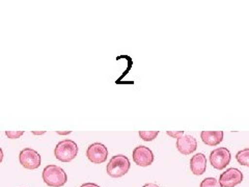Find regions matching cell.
<instances>
[{
  "instance_id": "19",
  "label": "cell",
  "mask_w": 249,
  "mask_h": 187,
  "mask_svg": "<svg viewBox=\"0 0 249 187\" xmlns=\"http://www.w3.org/2000/svg\"><path fill=\"white\" fill-rule=\"evenodd\" d=\"M2 160H3V151L1 148H0V163L2 162Z\"/></svg>"
},
{
  "instance_id": "8",
  "label": "cell",
  "mask_w": 249,
  "mask_h": 187,
  "mask_svg": "<svg viewBox=\"0 0 249 187\" xmlns=\"http://www.w3.org/2000/svg\"><path fill=\"white\" fill-rule=\"evenodd\" d=\"M243 181L242 171L235 168L227 169L220 175L219 182L222 187H235Z\"/></svg>"
},
{
  "instance_id": "12",
  "label": "cell",
  "mask_w": 249,
  "mask_h": 187,
  "mask_svg": "<svg viewBox=\"0 0 249 187\" xmlns=\"http://www.w3.org/2000/svg\"><path fill=\"white\" fill-rule=\"evenodd\" d=\"M236 159L241 166L249 167V148L239 151L236 155Z\"/></svg>"
},
{
  "instance_id": "21",
  "label": "cell",
  "mask_w": 249,
  "mask_h": 187,
  "mask_svg": "<svg viewBox=\"0 0 249 187\" xmlns=\"http://www.w3.org/2000/svg\"><path fill=\"white\" fill-rule=\"evenodd\" d=\"M57 133H58V134H62V135H64V134H70V133H71V131H67V132H60V131H57Z\"/></svg>"
},
{
  "instance_id": "10",
  "label": "cell",
  "mask_w": 249,
  "mask_h": 187,
  "mask_svg": "<svg viewBox=\"0 0 249 187\" xmlns=\"http://www.w3.org/2000/svg\"><path fill=\"white\" fill-rule=\"evenodd\" d=\"M207 157L205 154L197 153L193 155L190 159V169L196 176H200L206 171Z\"/></svg>"
},
{
  "instance_id": "15",
  "label": "cell",
  "mask_w": 249,
  "mask_h": 187,
  "mask_svg": "<svg viewBox=\"0 0 249 187\" xmlns=\"http://www.w3.org/2000/svg\"><path fill=\"white\" fill-rule=\"evenodd\" d=\"M23 134H24V131H5V135L11 139H18Z\"/></svg>"
},
{
  "instance_id": "14",
  "label": "cell",
  "mask_w": 249,
  "mask_h": 187,
  "mask_svg": "<svg viewBox=\"0 0 249 187\" xmlns=\"http://www.w3.org/2000/svg\"><path fill=\"white\" fill-rule=\"evenodd\" d=\"M200 187H222V186H221L220 182L218 181L216 178L210 177V178L204 179V180L201 181Z\"/></svg>"
},
{
  "instance_id": "1",
  "label": "cell",
  "mask_w": 249,
  "mask_h": 187,
  "mask_svg": "<svg viewBox=\"0 0 249 187\" xmlns=\"http://www.w3.org/2000/svg\"><path fill=\"white\" fill-rule=\"evenodd\" d=\"M44 182L51 187H61L68 181L66 171L60 167L50 165L47 166L43 170Z\"/></svg>"
},
{
  "instance_id": "6",
  "label": "cell",
  "mask_w": 249,
  "mask_h": 187,
  "mask_svg": "<svg viewBox=\"0 0 249 187\" xmlns=\"http://www.w3.org/2000/svg\"><path fill=\"white\" fill-rule=\"evenodd\" d=\"M87 156L90 162L101 165L107 160L108 149L105 145L101 143L91 144L87 150Z\"/></svg>"
},
{
  "instance_id": "16",
  "label": "cell",
  "mask_w": 249,
  "mask_h": 187,
  "mask_svg": "<svg viewBox=\"0 0 249 187\" xmlns=\"http://www.w3.org/2000/svg\"><path fill=\"white\" fill-rule=\"evenodd\" d=\"M166 133L171 136V137H175L176 139H178V137H181L182 135H184V131H176V132H173V131H166Z\"/></svg>"
},
{
  "instance_id": "2",
  "label": "cell",
  "mask_w": 249,
  "mask_h": 187,
  "mask_svg": "<svg viewBox=\"0 0 249 187\" xmlns=\"http://www.w3.org/2000/svg\"><path fill=\"white\" fill-rule=\"evenodd\" d=\"M130 160L123 154H118L109 160L106 170L107 174L112 178H120L126 175L130 169Z\"/></svg>"
},
{
  "instance_id": "13",
  "label": "cell",
  "mask_w": 249,
  "mask_h": 187,
  "mask_svg": "<svg viewBox=\"0 0 249 187\" xmlns=\"http://www.w3.org/2000/svg\"><path fill=\"white\" fill-rule=\"evenodd\" d=\"M138 134L145 142H152L158 136L159 131H139Z\"/></svg>"
},
{
  "instance_id": "3",
  "label": "cell",
  "mask_w": 249,
  "mask_h": 187,
  "mask_svg": "<svg viewBox=\"0 0 249 187\" xmlns=\"http://www.w3.org/2000/svg\"><path fill=\"white\" fill-rule=\"evenodd\" d=\"M78 154V146L72 139H64L59 142L54 150L56 159L61 162H71Z\"/></svg>"
},
{
  "instance_id": "7",
  "label": "cell",
  "mask_w": 249,
  "mask_h": 187,
  "mask_svg": "<svg viewBox=\"0 0 249 187\" xmlns=\"http://www.w3.org/2000/svg\"><path fill=\"white\" fill-rule=\"evenodd\" d=\"M133 160L139 167H149L154 161V153L150 148L145 146H138L133 150Z\"/></svg>"
},
{
  "instance_id": "4",
  "label": "cell",
  "mask_w": 249,
  "mask_h": 187,
  "mask_svg": "<svg viewBox=\"0 0 249 187\" xmlns=\"http://www.w3.org/2000/svg\"><path fill=\"white\" fill-rule=\"evenodd\" d=\"M19 161L23 168L27 169H36L40 168L42 157L33 148H25L19 154Z\"/></svg>"
},
{
  "instance_id": "17",
  "label": "cell",
  "mask_w": 249,
  "mask_h": 187,
  "mask_svg": "<svg viewBox=\"0 0 249 187\" xmlns=\"http://www.w3.org/2000/svg\"><path fill=\"white\" fill-rule=\"evenodd\" d=\"M80 187H100V186L96 183H84Z\"/></svg>"
},
{
  "instance_id": "20",
  "label": "cell",
  "mask_w": 249,
  "mask_h": 187,
  "mask_svg": "<svg viewBox=\"0 0 249 187\" xmlns=\"http://www.w3.org/2000/svg\"><path fill=\"white\" fill-rule=\"evenodd\" d=\"M44 133H45V131H40V132L33 131V134H35V135H41V134H44Z\"/></svg>"
},
{
  "instance_id": "5",
  "label": "cell",
  "mask_w": 249,
  "mask_h": 187,
  "mask_svg": "<svg viewBox=\"0 0 249 187\" xmlns=\"http://www.w3.org/2000/svg\"><path fill=\"white\" fill-rule=\"evenodd\" d=\"M231 159V155L228 148H217L210 154V163L216 169H223L227 168Z\"/></svg>"
},
{
  "instance_id": "18",
  "label": "cell",
  "mask_w": 249,
  "mask_h": 187,
  "mask_svg": "<svg viewBox=\"0 0 249 187\" xmlns=\"http://www.w3.org/2000/svg\"><path fill=\"white\" fill-rule=\"evenodd\" d=\"M142 187H160V186L158 184H155V183H146Z\"/></svg>"
},
{
  "instance_id": "11",
  "label": "cell",
  "mask_w": 249,
  "mask_h": 187,
  "mask_svg": "<svg viewBox=\"0 0 249 187\" xmlns=\"http://www.w3.org/2000/svg\"><path fill=\"white\" fill-rule=\"evenodd\" d=\"M224 137L223 131H201L200 138L208 146L219 145Z\"/></svg>"
},
{
  "instance_id": "9",
  "label": "cell",
  "mask_w": 249,
  "mask_h": 187,
  "mask_svg": "<svg viewBox=\"0 0 249 187\" xmlns=\"http://www.w3.org/2000/svg\"><path fill=\"white\" fill-rule=\"evenodd\" d=\"M177 149L183 155H189L197 149L196 137L191 135H182L177 139Z\"/></svg>"
}]
</instances>
